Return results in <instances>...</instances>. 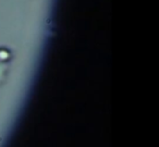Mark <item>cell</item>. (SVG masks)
Listing matches in <instances>:
<instances>
[{
	"label": "cell",
	"instance_id": "1",
	"mask_svg": "<svg viewBox=\"0 0 159 147\" xmlns=\"http://www.w3.org/2000/svg\"><path fill=\"white\" fill-rule=\"evenodd\" d=\"M7 71H8V64L6 62L0 61V84L5 81L6 75H7Z\"/></svg>",
	"mask_w": 159,
	"mask_h": 147
},
{
	"label": "cell",
	"instance_id": "2",
	"mask_svg": "<svg viewBox=\"0 0 159 147\" xmlns=\"http://www.w3.org/2000/svg\"><path fill=\"white\" fill-rule=\"evenodd\" d=\"M11 55L7 49H0V61L1 62H6L10 59Z\"/></svg>",
	"mask_w": 159,
	"mask_h": 147
}]
</instances>
